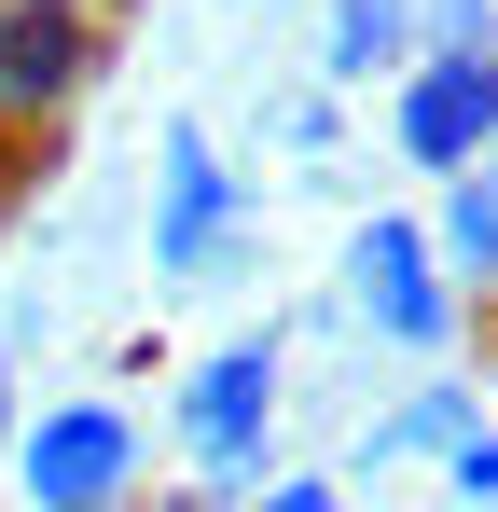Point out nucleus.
<instances>
[{
	"label": "nucleus",
	"mask_w": 498,
	"mask_h": 512,
	"mask_svg": "<svg viewBox=\"0 0 498 512\" xmlns=\"http://www.w3.org/2000/svg\"><path fill=\"white\" fill-rule=\"evenodd\" d=\"M471 429H485V374H415V388L388 402V416H360L346 471H415V457L443 471V457H457Z\"/></svg>",
	"instance_id": "obj_7"
},
{
	"label": "nucleus",
	"mask_w": 498,
	"mask_h": 512,
	"mask_svg": "<svg viewBox=\"0 0 498 512\" xmlns=\"http://www.w3.org/2000/svg\"><path fill=\"white\" fill-rule=\"evenodd\" d=\"M14 499L28 512H125V499H153V416H139L125 388H56V402H28Z\"/></svg>",
	"instance_id": "obj_4"
},
{
	"label": "nucleus",
	"mask_w": 498,
	"mask_h": 512,
	"mask_svg": "<svg viewBox=\"0 0 498 512\" xmlns=\"http://www.w3.org/2000/svg\"><path fill=\"white\" fill-rule=\"evenodd\" d=\"M0 194H14V139H0Z\"/></svg>",
	"instance_id": "obj_15"
},
{
	"label": "nucleus",
	"mask_w": 498,
	"mask_h": 512,
	"mask_svg": "<svg viewBox=\"0 0 498 512\" xmlns=\"http://www.w3.org/2000/svg\"><path fill=\"white\" fill-rule=\"evenodd\" d=\"M332 305H346L374 346H402V360H457V333H471V291H457V263H443V236H429L415 208L346 222V250H332Z\"/></svg>",
	"instance_id": "obj_3"
},
{
	"label": "nucleus",
	"mask_w": 498,
	"mask_h": 512,
	"mask_svg": "<svg viewBox=\"0 0 498 512\" xmlns=\"http://www.w3.org/2000/svg\"><path fill=\"white\" fill-rule=\"evenodd\" d=\"M443 512H457V499H443Z\"/></svg>",
	"instance_id": "obj_17"
},
{
	"label": "nucleus",
	"mask_w": 498,
	"mask_h": 512,
	"mask_svg": "<svg viewBox=\"0 0 498 512\" xmlns=\"http://www.w3.org/2000/svg\"><path fill=\"white\" fill-rule=\"evenodd\" d=\"M429 56H498V0H429Z\"/></svg>",
	"instance_id": "obj_10"
},
{
	"label": "nucleus",
	"mask_w": 498,
	"mask_h": 512,
	"mask_svg": "<svg viewBox=\"0 0 498 512\" xmlns=\"http://www.w3.org/2000/svg\"><path fill=\"white\" fill-rule=\"evenodd\" d=\"M388 153L415 180H471L498 153V56H415L388 84Z\"/></svg>",
	"instance_id": "obj_6"
},
{
	"label": "nucleus",
	"mask_w": 498,
	"mask_h": 512,
	"mask_svg": "<svg viewBox=\"0 0 498 512\" xmlns=\"http://www.w3.org/2000/svg\"><path fill=\"white\" fill-rule=\"evenodd\" d=\"M14 443H28V374H14V333H0V499H14Z\"/></svg>",
	"instance_id": "obj_13"
},
{
	"label": "nucleus",
	"mask_w": 498,
	"mask_h": 512,
	"mask_svg": "<svg viewBox=\"0 0 498 512\" xmlns=\"http://www.w3.org/2000/svg\"><path fill=\"white\" fill-rule=\"evenodd\" d=\"M125 512H208V499H194V485H180V499H125Z\"/></svg>",
	"instance_id": "obj_14"
},
{
	"label": "nucleus",
	"mask_w": 498,
	"mask_h": 512,
	"mask_svg": "<svg viewBox=\"0 0 498 512\" xmlns=\"http://www.w3.org/2000/svg\"><path fill=\"white\" fill-rule=\"evenodd\" d=\"M429 0H319V84L360 97V84H402L415 56H429V28H415Z\"/></svg>",
	"instance_id": "obj_8"
},
{
	"label": "nucleus",
	"mask_w": 498,
	"mask_h": 512,
	"mask_svg": "<svg viewBox=\"0 0 498 512\" xmlns=\"http://www.w3.org/2000/svg\"><path fill=\"white\" fill-rule=\"evenodd\" d=\"M485 416H498V360H485Z\"/></svg>",
	"instance_id": "obj_16"
},
{
	"label": "nucleus",
	"mask_w": 498,
	"mask_h": 512,
	"mask_svg": "<svg viewBox=\"0 0 498 512\" xmlns=\"http://www.w3.org/2000/svg\"><path fill=\"white\" fill-rule=\"evenodd\" d=\"M429 236H443V263H457V291H498V153H485L471 180H443Z\"/></svg>",
	"instance_id": "obj_9"
},
{
	"label": "nucleus",
	"mask_w": 498,
	"mask_h": 512,
	"mask_svg": "<svg viewBox=\"0 0 498 512\" xmlns=\"http://www.w3.org/2000/svg\"><path fill=\"white\" fill-rule=\"evenodd\" d=\"M332 125H346V111H332V84H305V97H277V139H291L305 167H332Z\"/></svg>",
	"instance_id": "obj_11"
},
{
	"label": "nucleus",
	"mask_w": 498,
	"mask_h": 512,
	"mask_svg": "<svg viewBox=\"0 0 498 512\" xmlns=\"http://www.w3.org/2000/svg\"><path fill=\"white\" fill-rule=\"evenodd\" d=\"M277 416H291V319H249V333H222L208 360H180L166 443L194 457V499L208 512H249L277 485Z\"/></svg>",
	"instance_id": "obj_1"
},
{
	"label": "nucleus",
	"mask_w": 498,
	"mask_h": 512,
	"mask_svg": "<svg viewBox=\"0 0 498 512\" xmlns=\"http://www.w3.org/2000/svg\"><path fill=\"white\" fill-rule=\"evenodd\" d=\"M249 512H346V471H277Z\"/></svg>",
	"instance_id": "obj_12"
},
{
	"label": "nucleus",
	"mask_w": 498,
	"mask_h": 512,
	"mask_svg": "<svg viewBox=\"0 0 498 512\" xmlns=\"http://www.w3.org/2000/svg\"><path fill=\"white\" fill-rule=\"evenodd\" d=\"M263 250V180L208 139V111L153 125V277L166 291H236Z\"/></svg>",
	"instance_id": "obj_2"
},
{
	"label": "nucleus",
	"mask_w": 498,
	"mask_h": 512,
	"mask_svg": "<svg viewBox=\"0 0 498 512\" xmlns=\"http://www.w3.org/2000/svg\"><path fill=\"white\" fill-rule=\"evenodd\" d=\"M97 70H111V28L83 0H0V139L70 125Z\"/></svg>",
	"instance_id": "obj_5"
}]
</instances>
